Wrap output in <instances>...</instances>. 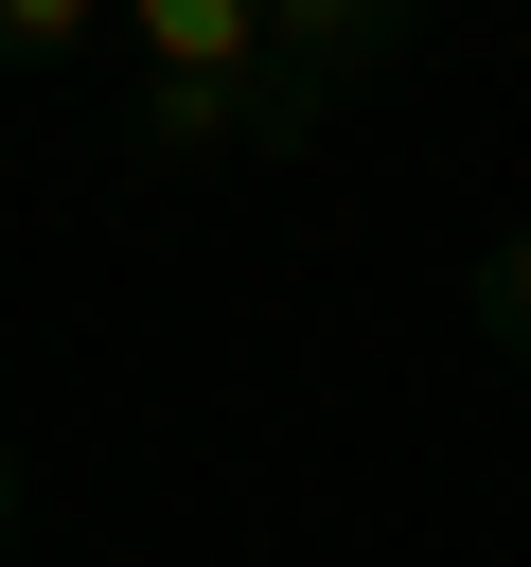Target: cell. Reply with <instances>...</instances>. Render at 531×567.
<instances>
[{
    "instance_id": "cell-1",
    "label": "cell",
    "mask_w": 531,
    "mask_h": 567,
    "mask_svg": "<svg viewBox=\"0 0 531 567\" xmlns=\"http://www.w3.org/2000/svg\"><path fill=\"white\" fill-rule=\"evenodd\" d=\"M124 142L142 159H301L319 142V89L266 53V71H142L124 89Z\"/></svg>"
},
{
    "instance_id": "cell-2",
    "label": "cell",
    "mask_w": 531,
    "mask_h": 567,
    "mask_svg": "<svg viewBox=\"0 0 531 567\" xmlns=\"http://www.w3.org/2000/svg\"><path fill=\"white\" fill-rule=\"evenodd\" d=\"M407 35H425V0H266V53H283L319 106H336V89H372Z\"/></svg>"
},
{
    "instance_id": "cell-3",
    "label": "cell",
    "mask_w": 531,
    "mask_h": 567,
    "mask_svg": "<svg viewBox=\"0 0 531 567\" xmlns=\"http://www.w3.org/2000/svg\"><path fill=\"white\" fill-rule=\"evenodd\" d=\"M142 71H266V0H124Z\"/></svg>"
},
{
    "instance_id": "cell-4",
    "label": "cell",
    "mask_w": 531,
    "mask_h": 567,
    "mask_svg": "<svg viewBox=\"0 0 531 567\" xmlns=\"http://www.w3.org/2000/svg\"><path fill=\"white\" fill-rule=\"evenodd\" d=\"M88 35H124V0H0V71H71Z\"/></svg>"
},
{
    "instance_id": "cell-5",
    "label": "cell",
    "mask_w": 531,
    "mask_h": 567,
    "mask_svg": "<svg viewBox=\"0 0 531 567\" xmlns=\"http://www.w3.org/2000/svg\"><path fill=\"white\" fill-rule=\"evenodd\" d=\"M460 301H478V337H496V354L531 372V230H496V248L460 266Z\"/></svg>"
},
{
    "instance_id": "cell-6",
    "label": "cell",
    "mask_w": 531,
    "mask_h": 567,
    "mask_svg": "<svg viewBox=\"0 0 531 567\" xmlns=\"http://www.w3.org/2000/svg\"><path fill=\"white\" fill-rule=\"evenodd\" d=\"M35 549V478H18V425H0V567Z\"/></svg>"
}]
</instances>
